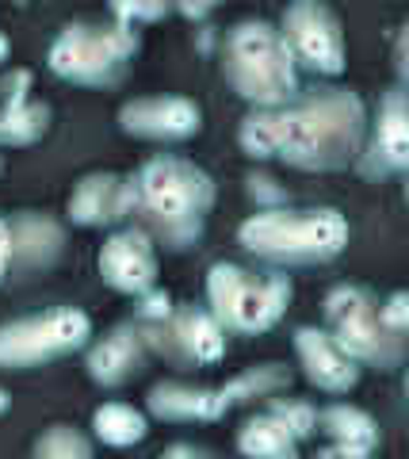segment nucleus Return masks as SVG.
Instances as JSON below:
<instances>
[{"instance_id":"11","label":"nucleus","mask_w":409,"mask_h":459,"mask_svg":"<svg viewBox=\"0 0 409 459\" xmlns=\"http://www.w3.org/2000/svg\"><path fill=\"white\" fill-rule=\"evenodd\" d=\"M360 172L368 180H387L409 169V104H405V84H394L379 100L375 119L368 123L360 150Z\"/></svg>"},{"instance_id":"14","label":"nucleus","mask_w":409,"mask_h":459,"mask_svg":"<svg viewBox=\"0 0 409 459\" xmlns=\"http://www.w3.org/2000/svg\"><path fill=\"white\" fill-rule=\"evenodd\" d=\"M69 219L77 226H119L134 219V180L119 172H89L69 195Z\"/></svg>"},{"instance_id":"12","label":"nucleus","mask_w":409,"mask_h":459,"mask_svg":"<svg viewBox=\"0 0 409 459\" xmlns=\"http://www.w3.org/2000/svg\"><path fill=\"white\" fill-rule=\"evenodd\" d=\"M119 126L146 142H184L203 131V108L188 96H138L119 108Z\"/></svg>"},{"instance_id":"7","label":"nucleus","mask_w":409,"mask_h":459,"mask_svg":"<svg viewBox=\"0 0 409 459\" xmlns=\"http://www.w3.org/2000/svg\"><path fill=\"white\" fill-rule=\"evenodd\" d=\"M326 314V333L337 341L352 364L360 371H398L405 364V337L387 329L383 314H379V299L360 283H337L321 303Z\"/></svg>"},{"instance_id":"15","label":"nucleus","mask_w":409,"mask_h":459,"mask_svg":"<svg viewBox=\"0 0 409 459\" xmlns=\"http://www.w3.org/2000/svg\"><path fill=\"white\" fill-rule=\"evenodd\" d=\"M8 238H12V264L8 272H16L20 280L42 276L58 264V256L65 249V230L62 222H54L50 214L38 211H20L8 219Z\"/></svg>"},{"instance_id":"18","label":"nucleus","mask_w":409,"mask_h":459,"mask_svg":"<svg viewBox=\"0 0 409 459\" xmlns=\"http://www.w3.org/2000/svg\"><path fill=\"white\" fill-rule=\"evenodd\" d=\"M146 413L158 421L173 425H195V421H218L230 413L226 398L218 394V386H192V383H158L146 394Z\"/></svg>"},{"instance_id":"25","label":"nucleus","mask_w":409,"mask_h":459,"mask_svg":"<svg viewBox=\"0 0 409 459\" xmlns=\"http://www.w3.org/2000/svg\"><path fill=\"white\" fill-rule=\"evenodd\" d=\"M264 413H272V418L284 425L299 444L318 433V410L310 406V402H302V398H268Z\"/></svg>"},{"instance_id":"5","label":"nucleus","mask_w":409,"mask_h":459,"mask_svg":"<svg viewBox=\"0 0 409 459\" xmlns=\"http://www.w3.org/2000/svg\"><path fill=\"white\" fill-rule=\"evenodd\" d=\"M294 287L287 272H252L218 261L207 268V310L226 333L257 337L287 314Z\"/></svg>"},{"instance_id":"17","label":"nucleus","mask_w":409,"mask_h":459,"mask_svg":"<svg viewBox=\"0 0 409 459\" xmlns=\"http://www.w3.org/2000/svg\"><path fill=\"white\" fill-rule=\"evenodd\" d=\"M146 341H142V329L134 322L115 325L111 333H104L100 341L89 344L84 352V368H89V379L100 383V386H123L126 379H134L146 364Z\"/></svg>"},{"instance_id":"21","label":"nucleus","mask_w":409,"mask_h":459,"mask_svg":"<svg viewBox=\"0 0 409 459\" xmlns=\"http://www.w3.org/2000/svg\"><path fill=\"white\" fill-rule=\"evenodd\" d=\"M92 433L107 448H131V444H142L149 437V418L126 402H104L92 410Z\"/></svg>"},{"instance_id":"31","label":"nucleus","mask_w":409,"mask_h":459,"mask_svg":"<svg viewBox=\"0 0 409 459\" xmlns=\"http://www.w3.org/2000/svg\"><path fill=\"white\" fill-rule=\"evenodd\" d=\"M158 459H210V452L195 448V444H168Z\"/></svg>"},{"instance_id":"9","label":"nucleus","mask_w":409,"mask_h":459,"mask_svg":"<svg viewBox=\"0 0 409 459\" xmlns=\"http://www.w3.org/2000/svg\"><path fill=\"white\" fill-rule=\"evenodd\" d=\"M146 352H158L173 368H210L226 356V329L207 307H173L161 322H138Z\"/></svg>"},{"instance_id":"26","label":"nucleus","mask_w":409,"mask_h":459,"mask_svg":"<svg viewBox=\"0 0 409 459\" xmlns=\"http://www.w3.org/2000/svg\"><path fill=\"white\" fill-rule=\"evenodd\" d=\"M245 192L249 199L257 204V211H276V207H291V195L279 180L264 177V172H252V177L245 180Z\"/></svg>"},{"instance_id":"30","label":"nucleus","mask_w":409,"mask_h":459,"mask_svg":"<svg viewBox=\"0 0 409 459\" xmlns=\"http://www.w3.org/2000/svg\"><path fill=\"white\" fill-rule=\"evenodd\" d=\"M27 84H31V74H27V69H16V77L0 84V92H4V108L27 104Z\"/></svg>"},{"instance_id":"13","label":"nucleus","mask_w":409,"mask_h":459,"mask_svg":"<svg viewBox=\"0 0 409 459\" xmlns=\"http://www.w3.org/2000/svg\"><path fill=\"white\" fill-rule=\"evenodd\" d=\"M96 268H100V280L111 291L142 299L146 291L158 287V246L138 226L115 230L100 246Z\"/></svg>"},{"instance_id":"27","label":"nucleus","mask_w":409,"mask_h":459,"mask_svg":"<svg viewBox=\"0 0 409 459\" xmlns=\"http://www.w3.org/2000/svg\"><path fill=\"white\" fill-rule=\"evenodd\" d=\"M168 12H173L168 4H119V8H111V20L123 23V27H134V31H138V23L165 20Z\"/></svg>"},{"instance_id":"24","label":"nucleus","mask_w":409,"mask_h":459,"mask_svg":"<svg viewBox=\"0 0 409 459\" xmlns=\"http://www.w3.org/2000/svg\"><path fill=\"white\" fill-rule=\"evenodd\" d=\"M31 459H92V440L73 425H50L38 433Z\"/></svg>"},{"instance_id":"37","label":"nucleus","mask_w":409,"mask_h":459,"mask_svg":"<svg viewBox=\"0 0 409 459\" xmlns=\"http://www.w3.org/2000/svg\"><path fill=\"white\" fill-rule=\"evenodd\" d=\"M0 172H4V161H0Z\"/></svg>"},{"instance_id":"34","label":"nucleus","mask_w":409,"mask_h":459,"mask_svg":"<svg viewBox=\"0 0 409 459\" xmlns=\"http://www.w3.org/2000/svg\"><path fill=\"white\" fill-rule=\"evenodd\" d=\"M180 16H188V20H207L210 16V4H184V8H176Z\"/></svg>"},{"instance_id":"3","label":"nucleus","mask_w":409,"mask_h":459,"mask_svg":"<svg viewBox=\"0 0 409 459\" xmlns=\"http://www.w3.org/2000/svg\"><path fill=\"white\" fill-rule=\"evenodd\" d=\"M237 246L252 261L284 268H310L341 256L348 246V219L337 207H276L252 211L237 226Z\"/></svg>"},{"instance_id":"35","label":"nucleus","mask_w":409,"mask_h":459,"mask_svg":"<svg viewBox=\"0 0 409 459\" xmlns=\"http://www.w3.org/2000/svg\"><path fill=\"white\" fill-rule=\"evenodd\" d=\"M8 54H12V42H8V35H4V31H0V65L8 62Z\"/></svg>"},{"instance_id":"20","label":"nucleus","mask_w":409,"mask_h":459,"mask_svg":"<svg viewBox=\"0 0 409 459\" xmlns=\"http://www.w3.org/2000/svg\"><path fill=\"white\" fill-rule=\"evenodd\" d=\"M237 452L245 459H299V440L272 413H257L237 429Z\"/></svg>"},{"instance_id":"16","label":"nucleus","mask_w":409,"mask_h":459,"mask_svg":"<svg viewBox=\"0 0 409 459\" xmlns=\"http://www.w3.org/2000/svg\"><path fill=\"white\" fill-rule=\"evenodd\" d=\"M294 352H299L302 376L326 394H348L360 383V368L337 349V341L318 325L294 329Z\"/></svg>"},{"instance_id":"1","label":"nucleus","mask_w":409,"mask_h":459,"mask_svg":"<svg viewBox=\"0 0 409 459\" xmlns=\"http://www.w3.org/2000/svg\"><path fill=\"white\" fill-rule=\"evenodd\" d=\"M363 134V100L341 84H314L276 111H249L237 142L257 161L276 157L299 172H341L360 161Z\"/></svg>"},{"instance_id":"23","label":"nucleus","mask_w":409,"mask_h":459,"mask_svg":"<svg viewBox=\"0 0 409 459\" xmlns=\"http://www.w3.org/2000/svg\"><path fill=\"white\" fill-rule=\"evenodd\" d=\"M50 131V108L38 100L4 108L0 104V146H31Z\"/></svg>"},{"instance_id":"6","label":"nucleus","mask_w":409,"mask_h":459,"mask_svg":"<svg viewBox=\"0 0 409 459\" xmlns=\"http://www.w3.org/2000/svg\"><path fill=\"white\" fill-rule=\"evenodd\" d=\"M138 31L123 23H65L47 50V65L69 84L84 89H115L126 77V65L138 54Z\"/></svg>"},{"instance_id":"19","label":"nucleus","mask_w":409,"mask_h":459,"mask_svg":"<svg viewBox=\"0 0 409 459\" xmlns=\"http://www.w3.org/2000/svg\"><path fill=\"white\" fill-rule=\"evenodd\" d=\"M318 433H326L333 440V448L363 452V455H375L379 444H383L371 413H363L360 406H348V402H333V406L318 410Z\"/></svg>"},{"instance_id":"8","label":"nucleus","mask_w":409,"mask_h":459,"mask_svg":"<svg viewBox=\"0 0 409 459\" xmlns=\"http://www.w3.org/2000/svg\"><path fill=\"white\" fill-rule=\"evenodd\" d=\"M92 318L77 307H50L42 314L0 325V368L4 371H27L54 364L62 356H73L89 349Z\"/></svg>"},{"instance_id":"2","label":"nucleus","mask_w":409,"mask_h":459,"mask_svg":"<svg viewBox=\"0 0 409 459\" xmlns=\"http://www.w3.org/2000/svg\"><path fill=\"white\" fill-rule=\"evenodd\" d=\"M134 214L142 219V234L168 253L195 249L203 241L207 214L215 207L210 172L180 153H161L134 172Z\"/></svg>"},{"instance_id":"10","label":"nucleus","mask_w":409,"mask_h":459,"mask_svg":"<svg viewBox=\"0 0 409 459\" xmlns=\"http://www.w3.org/2000/svg\"><path fill=\"white\" fill-rule=\"evenodd\" d=\"M279 35H284L287 50L299 65V74L314 77H341L348 65V47H345V27L326 4H291L279 16Z\"/></svg>"},{"instance_id":"36","label":"nucleus","mask_w":409,"mask_h":459,"mask_svg":"<svg viewBox=\"0 0 409 459\" xmlns=\"http://www.w3.org/2000/svg\"><path fill=\"white\" fill-rule=\"evenodd\" d=\"M8 406H12V398H8V391H0V413H8Z\"/></svg>"},{"instance_id":"22","label":"nucleus","mask_w":409,"mask_h":459,"mask_svg":"<svg viewBox=\"0 0 409 459\" xmlns=\"http://www.w3.org/2000/svg\"><path fill=\"white\" fill-rule=\"evenodd\" d=\"M291 386V371L284 364H252L245 371H237L234 379H226L218 386V394L226 398V406H245V402L257 398H276Z\"/></svg>"},{"instance_id":"29","label":"nucleus","mask_w":409,"mask_h":459,"mask_svg":"<svg viewBox=\"0 0 409 459\" xmlns=\"http://www.w3.org/2000/svg\"><path fill=\"white\" fill-rule=\"evenodd\" d=\"M173 299H168V291H158V287H153V291H146L142 295V307H138V322H161V318H168V314H173Z\"/></svg>"},{"instance_id":"28","label":"nucleus","mask_w":409,"mask_h":459,"mask_svg":"<svg viewBox=\"0 0 409 459\" xmlns=\"http://www.w3.org/2000/svg\"><path fill=\"white\" fill-rule=\"evenodd\" d=\"M379 314H383L387 329H394L398 337L409 333V295H405V291H394L387 303H379Z\"/></svg>"},{"instance_id":"33","label":"nucleus","mask_w":409,"mask_h":459,"mask_svg":"<svg viewBox=\"0 0 409 459\" xmlns=\"http://www.w3.org/2000/svg\"><path fill=\"white\" fill-rule=\"evenodd\" d=\"M314 459H375V455H363V452H345V448H321V452H314Z\"/></svg>"},{"instance_id":"4","label":"nucleus","mask_w":409,"mask_h":459,"mask_svg":"<svg viewBox=\"0 0 409 459\" xmlns=\"http://www.w3.org/2000/svg\"><path fill=\"white\" fill-rule=\"evenodd\" d=\"M222 81L252 104V111H276L302 92L284 35L268 20H242L222 35Z\"/></svg>"},{"instance_id":"32","label":"nucleus","mask_w":409,"mask_h":459,"mask_svg":"<svg viewBox=\"0 0 409 459\" xmlns=\"http://www.w3.org/2000/svg\"><path fill=\"white\" fill-rule=\"evenodd\" d=\"M8 264H12V238H8V219L0 214V283L8 276Z\"/></svg>"}]
</instances>
